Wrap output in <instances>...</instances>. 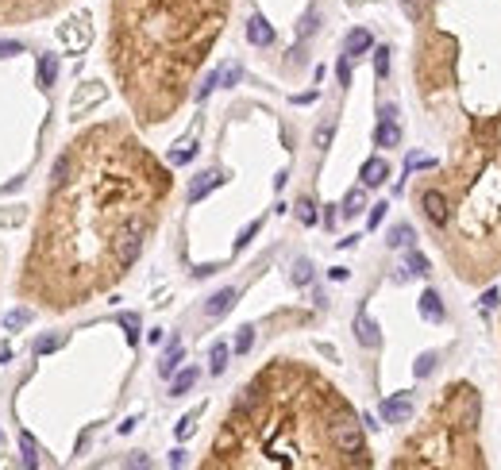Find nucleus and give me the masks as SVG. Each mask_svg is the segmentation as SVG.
<instances>
[{"mask_svg": "<svg viewBox=\"0 0 501 470\" xmlns=\"http://www.w3.org/2000/svg\"><path fill=\"white\" fill-rule=\"evenodd\" d=\"M497 301H501V293H497V290H486V293H482V304H478V309L490 312V309H497Z\"/></svg>", "mask_w": 501, "mask_h": 470, "instance_id": "obj_34", "label": "nucleus"}, {"mask_svg": "<svg viewBox=\"0 0 501 470\" xmlns=\"http://www.w3.org/2000/svg\"><path fill=\"white\" fill-rule=\"evenodd\" d=\"M247 39L254 47H270V43H274V27H270L262 16H251V20H247Z\"/></svg>", "mask_w": 501, "mask_h": 470, "instance_id": "obj_11", "label": "nucleus"}, {"mask_svg": "<svg viewBox=\"0 0 501 470\" xmlns=\"http://www.w3.org/2000/svg\"><path fill=\"white\" fill-rule=\"evenodd\" d=\"M351 405L335 385L297 362H270L235 397L204 470L259 466V470H320L347 466L335 447V420Z\"/></svg>", "mask_w": 501, "mask_h": 470, "instance_id": "obj_2", "label": "nucleus"}, {"mask_svg": "<svg viewBox=\"0 0 501 470\" xmlns=\"http://www.w3.org/2000/svg\"><path fill=\"white\" fill-rule=\"evenodd\" d=\"M293 282H297V285H309V282H313V262H309V259H301L297 266H293Z\"/></svg>", "mask_w": 501, "mask_h": 470, "instance_id": "obj_23", "label": "nucleus"}, {"mask_svg": "<svg viewBox=\"0 0 501 470\" xmlns=\"http://www.w3.org/2000/svg\"><path fill=\"white\" fill-rule=\"evenodd\" d=\"M332 131H335V123H324V128L316 131V147H320V151H324V147L332 143Z\"/></svg>", "mask_w": 501, "mask_h": 470, "instance_id": "obj_35", "label": "nucleus"}, {"mask_svg": "<svg viewBox=\"0 0 501 470\" xmlns=\"http://www.w3.org/2000/svg\"><path fill=\"white\" fill-rule=\"evenodd\" d=\"M335 73H340V85H351V58L343 54L340 66H335Z\"/></svg>", "mask_w": 501, "mask_h": 470, "instance_id": "obj_33", "label": "nucleus"}, {"mask_svg": "<svg viewBox=\"0 0 501 470\" xmlns=\"http://www.w3.org/2000/svg\"><path fill=\"white\" fill-rule=\"evenodd\" d=\"M101 97H104V85H93V89H85V93H78V97H73V104H70V109H73V112H85L89 104H97Z\"/></svg>", "mask_w": 501, "mask_h": 470, "instance_id": "obj_19", "label": "nucleus"}, {"mask_svg": "<svg viewBox=\"0 0 501 470\" xmlns=\"http://www.w3.org/2000/svg\"><path fill=\"white\" fill-rule=\"evenodd\" d=\"M409 270H413V274H428V259H424L421 251H409Z\"/></svg>", "mask_w": 501, "mask_h": 470, "instance_id": "obj_29", "label": "nucleus"}, {"mask_svg": "<svg viewBox=\"0 0 501 470\" xmlns=\"http://www.w3.org/2000/svg\"><path fill=\"white\" fill-rule=\"evenodd\" d=\"M254 232H259V220H254V224H247V228H243V235L235 239V247H247L251 239H254Z\"/></svg>", "mask_w": 501, "mask_h": 470, "instance_id": "obj_36", "label": "nucleus"}, {"mask_svg": "<svg viewBox=\"0 0 501 470\" xmlns=\"http://www.w3.org/2000/svg\"><path fill=\"white\" fill-rule=\"evenodd\" d=\"M54 347H58V340H54V335H47V340L35 343V354H47V351H54Z\"/></svg>", "mask_w": 501, "mask_h": 470, "instance_id": "obj_38", "label": "nucleus"}, {"mask_svg": "<svg viewBox=\"0 0 501 470\" xmlns=\"http://www.w3.org/2000/svg\"><path fill=\"white\" fill-rule=\"evenodd\" d=\"M432 370H436V354H432V351H428V354H421V359H416V366H413V374H416V378H428V374H432Z\"/></svg>", "mask_w": 501, "mask_h": 470, "instance_id": "obj_24", "label": "nucleus"}, {"mask_svg": "<svg viewBox=\"0 0 501 470\" xmlns=\"http://www.w3.org/2000/svg\"><path fill=\"white\" fill-rule=\"evenodd\" d=\"M374 73L378 78H390V47H378L374 51Z\"/></svg>", "mask_w": 501, "mask_h": 470, "instance_id": "obj_22", "label": "nucleus"}, {"mask_svg": "<svg viewBox=\"0 0 501 470\" xmlns=\"http://www.w3.org/2000/svg\"><path fill=\"white\" fill-rule=\"evenodd\" d=\"M385 178H390V166H385V159H366V162H363V185H366V189L382 185Z\"/></svg>", "mask_w": 501, "mask_h": 470, "instance_id": "obj_13", "label": "nucleus"}, {"mask_svg": "<svg viewBox=\"0 0 501 470\" xmlns=\"http://www.w3.org/2000/svg\"><path fill=\"white\" fill-rule=\"evenodd\" d=\"M297 220H301V224H316V209H313L309 197H301V201H297Z\"/></svg>", "mask_w": 501, "mask_h": 470, "instance_id": "obj_25", "label": "nucleus"}, {"mask_svg": "<svg viewBox=\"0 0 501 470\" xmlns=\"http://www.w3.org/2000/svg\"><path fill=\"white\" fill-rule=\"evenodd\" d=\"M54 78H58V58H54V54H43V58H39V85L51 89Z\"/></svg>", "mask_w": 501, "mask_h": 470, "instance_id": "obj_17", "label": "nucleus"}, {"mask_svg": "<svg viewBox=\"0 0 501 470\" xmlns=\"http://www.w3.org/2000/svg\"><path fill=\"white\" fill-rule=\"evenodd\" d=\"M363 209H366V185H355L343 197V216H359Z\"/></svg>", "mask_w": 501, "mask_h": 470, "instance_id": "obj_15", "label": "nucleus"}, {"mask_svg": "<svg viewBox=\"0 0 501 470\" xmlns=\"http://www.w3.org/2000/svg\"><path fill=\"white\" fill-rule=\"evenodd\" d=\"M251 343H254V328H240V335H235V351L247 354V351H251Z\"/></svg>", "mask_w": 501, "mask_h": 470, "instance_id": "obj_27", "label": "nucleus"}, {"mask_svg": "<svg viewBox=\"0 0 501 470\" xmlns=\"http://www.w3.org/2000/svg\"><path fill=\"white\" fill-rule=\"evenodd\" d=\"M421 316L432 320V324H440V320H443V304H440V293L436 290H424V297H421Z\"/></svg>", "mask_w": 501, "mask_h": 470, "instance_id": "obj_14", "label": "nucleus"}, {"mask_svg": "<svg viewBox=\"0 0 501 470\" xmlns=\"http://www.w3.org/2000/svg\"><path fill=\"white\" fill-rule=\"evenodd\" d=\"M413 228H409V224H397V228H393V232H390V247H413Z\"/></svg>", "mask_w": 501, "mask_h": 470, "instance_id": "obj_20", "label": "nucleus"}, {"mask_svg": "<svg viewBox=\"0 0 501 470\" xmlns=\"http://www.w3.org/2000/svg\"><path fill=\"white\" fill-rule=\"evenodd\" d=\"M409 416H413V397H409V393H397V397H390L382 405V420H385V424H405Z\"/></svg>", "mask_w": 501, "mask_h": 470, "instance_id": "obj_6", "label": "nucleus"}, {"mask_svg": "<svg viewBox=\"0 0 501 470\" xmlns=\"http://www.w3.org/2000/svg\"><path fill=\"white\" fill-rule=\"evenodd\" d=\"M355 340L363 343V347H378V343H382V335H378L374 320L366 316V312H359V316H355Z\"/></svg>", "mask_w": 501, "mask_h": 470, "instance_id": "obj_10", "label": "nucleus"}, {"mask_svg": "<svg viewBox=\"0 0 501 470\" xmlns=\"http://www.w3.org/2000/svg\"><path fill=\"white\" fill-rule=\"evenodd\" d=\"M235 297H240L235 290H220V293H212V297H209V304H204V316H209V320H220L224 312H232Z\"/></svg>", "mask_w": 501, "mask_h": 470, "instance_id": "obj_7", "label": "nucleus"}, {"mask_svg": "<svg viewBox=\"0 0 501 470\" xmlns=\"http://www.w3.org/2000/svg\"><path fill=\"white\" fill-rule=\"evenodd\" d=\"M197 378H201V374H197V366L182 370V374L174 378V385H170V393H174V397H182V393H189V390L197 385Z\"/></svg>", "mask_w": 501, "mask_h": 470, "instance_id": "obj_18", "label": "nucleus"}, {"mask_svg": "<svg viewBox=\"0 0 501 470\" xmlns=\"http://www.w3.org/2000/svg\"><path fill=\"white\" fill-rule=\"evenodd\" d=\"M374 47V39H371V31L366 27H355L347 35V43H343V54H347V58H359V54H366Z\"/></svg>", "mask_w": 501, "mask_h": 470, "instance_id": "obj_9", "label": "nucleus"}, {"mask_svg": "<svg viewBox=\"0 0 501 470\" xmlns=\"http://www.w3.org/2000/svg\"><path fill=\"white\" fill-rule=\"evenodd\" d=\"M228 366V343H212V374H224Z\"/></svg>", "mask_w": 501, "mask_h": 470, "instance_id": "obj_21", "label": "nucleus"}, {"mask_svg": "<svg viewBox=\"0 0 501 470\" xmlns=\"http://www.w3.org/2000/svg\"><path fill=\"white\" fill-rule=\"evenodd\" d=\"M120 324L128 328V340L135 343V340H139V316H131V312H124V316H120Z\"/></svg>", "mask_w": 501, "mask_h": 470, "instance_id": "obj_31", "label": "nucleus"}, {"mask_svg": "<svg viewBox=\"0 0 501 470\" xmlns=\"http://www.w3.org/2000/svg\"><path fill=\"white\" fill-rule=\"evenodd\" d=\"M189 159H193V143H182V147L170 151V162H174V166H182V162H189Z\"/></svg>", "mask_w": 501, "mask_h": 470, "instance_id": "obj_28", "label": "nucleus"}, {"mask_svg": "<svg viewBox=\"0 0 501 470\" xmlns=\"http://www.w3.org/2000/svg\"><path fill=\"white\" fill-rule=\"evenodd\" d=\"M385 209H390V204H374V209H371V228H378V224H382Z\"/></svg>", "mask_w": 501, "mask_h": 470, "instance_id": "obj_39", "label": "nucleus"}, {"mask_svg": "<svg viewBox=\"0 0 501 470\" xmlns=\"http://www.w3.org/2000/svg\"><path fill=\"white\" fill-rule=\"evenodd\" d=\"M220 181H224V174H220V170H209V174H197V178H193V185H189V201L197 204L204 193H212V189H216Z\"/></svg>", "mask_w": 501, "mask_h": 470, "instance_id": "obj_8", "label": "nucleus"}, {"mask_svg": "<svg viewBox=\"0 0 501 470\" xmlns=\"http://www.w3.org/2000/svg\"><path fill=\"white\" fill-rule=\"evenodd\" d=\"M316 20H320V16H316V8H309V12H305V20L297 23V35H301V39H309V35L316 31Z\"/></svg>", "mask_w": 501, "mask_h": 470, "instance_id": "obj_26", "label": "nucleus"}, {"mask_svg": "<svg viewBox=\"0 0 501 470\" xmlns=\"http://www.w3.org/2000/svg\"><path fill=\"white\" fill-rule=\"evenodd\" d=\"M170 193V174L128 123H97L62 151L51 178L20 297L70 312L112 290L143 254Z\"/></svg>", "mask_w": 501, "mask_h": 470, "instance_id": "obj_1", "label": "nucleus"}, {"mask_svg": "<svg viewBox=\"0 0 501 470\" xmlns=\"http://www.w3.org/2000/svg\"><path fill=\"white\" fill-rule=\"evenodd\" d=\"M23 47L20 43H0V58H12V54H20Z\"/></svg>", "mask_w": 501, "mask_h": 470, "instance_id": "obj_40", "label": "nucleus"}, {"mask_svg": "<svg viewBox=\"0 0 501 470\" xmlns=\"http://www.w3.org/2000/svg\"><path fill=\"white\" fill-rule=\"evenodd\" d=\"M232 0H112V70L143 123L166 120L212 51Z\"/></svg>", "mask_w": 501, "mask_h": 470, "instance_id": "obj_3", "label": "nucleus"}, {"mask_svg": "<svg viewBox=\"0 0 501 470\" xmlns=\"http://www.w3.org/2000/svg\"><path fill=\"white\" fill-rule=\"evenodd\" d=\"M193 428H197V412H189V416L178 424V440H185V435H193Z\"/></svg>", "mask_w": 501, "mask_h": 470, "instance_id": "obj_32", "label": "nucleus"}, {"mask_svg": "<svg viewBox=\"0 0 501 470\" xmlns=\"http://www.w3.org/2000/svg\"><path fill=\"white\" fill-rule=\"evenodd\" d=\"M27 320H31V312H27V309H16V312H8L4 324H8V332H12V328H23Z\"/></svg>", "mask_w": 501, "mask_h": 470, "instance_id": "obj_30", "label": "nucleus"}, {"mask_svg": "<svg viewBox=\"0 0 501 470\" xmlns=\"http://www.w3.org/2000/svg\"><path fill=\"white\" fill-rule=\"evenodd\" d=\"M66 0H0V27L8 23H31L39 16L58 12Z\"/></svg>", "mask_w": 501, "mask_h": 470, "instance_id": "obj_4", "label": "nucleus"}, {"mask_svg": "<svg viewBox=\"0 0 501 470\" xmlns=\"http://www.w3.org/2000/svg\"><path fill=\"white\" fill-rule=\"evenodd\" d=\"M374 143H378V147H397V143H401V128H397V120H393V116H382V120H378Z\"/></svg>", "mask_w": 501, "mask_h": 470, "instance_id": "obj_12", "label": "nucleus"}, {"mask_svg": "<svg viewBox=\"0 0 501 470\" xmlns=\"http://www.w3.org/2000/svg\"><path fill=\"white\" fill-rule=\"evenodd\" d=\"M220 81H224V85H235V81H240V66H228V70H220Z\"/></svg>", "mask_w": 501, "mask_h": 470, "instance_id": "obj_37", "label": "nucleus"}, {"mask_svg": "<svg viewBox=\"0 0 501 470\" xmlns=\"http://www.w3.org/2000/svg\"><path fill=\"white\" fill-rule=\"evenodd\" d=\"M182 354H185V351H182V343L174 340V343L166 347V354H162V362H159V374H162V378H170V374H174V370H178V362H182Z\"/></svg>", "mask_w": 501, "mask_h": 470, "instance_id": "obj_16", "label": "nucleus"}, {"mask_svg": "<svg viewBox=\"0 0 501 470\" xmlns=\"http://www.w3.org/2000/svg\"><path fill=\"white\" fill-rule=\"evenodd\" d=\"M421 209H424V216H428L436 228L447 224V197H443L440 189H424V193H421Z\"/></svg>", "mask_w": 501, "mask_h": 470, "instance_id": "obj_5", "label": "nucleus"}]
</instances>
